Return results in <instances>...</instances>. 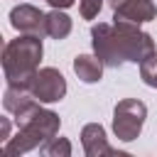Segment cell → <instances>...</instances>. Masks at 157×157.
Listing matches in <instances>:
<instances>
[{
	"instance_id": "cell-1",
	"label": "cell",
	"mask_w": 157,
	"mask_h": 157,
	"mask_svg": "<svg viewBox=\"0 0 157 157\" xmlns=\"http://www.w3.org/2000/svg\"><path fill=\"white\" fill-rule=\"evenodd\" d=\"M93 54L105 66H123L128 61L142 64L150 54H155V39L140 29V25L128 20H115L113 25L98 22L91 27Z\"/></svg>"
},
{
	"instance_id": "cell-2",
	"label": "cell",
	"mask_w": 157,
	"mask_h": 157,
	"mask_svg": "<svg viewBox=\"0 0 157 157\" xmlns=\"http://www.w3.org/2000/svg\"><path fill=\"white\" fill-rule=\"evenodd\" d=\"M15 123H17V135L2 145L0 150L2 157H20L25 152L42 150L52 137L59 135V128H61V118L54 110L42 108L39 103L15 115Z\"/></svg>"
},
{
	"instance_id": "cell-3",
	"label": "cell",
	"mask_w": 157,
	"mask_h": 157,
	"mask_svg": "<svg viewBox=\"0 0 157 157\" xmlns=\"http://www.w3.org/2000/svg\"><path fill=\"white\" fill-rule=\"evenodd\" d=\"M42 37L20 34L10 39L2 49V74L7 83H27L42 61Z\"/></svg>"
},
{
	"instance_id": "cell-4",
	"label": "cell",
	"mask_w": 157,
	"mask_h": 157,
	"mask_svg": "<svg viewBox=\"0 0 157 157\" xmlns=\"http://www.w3.org/2000/svg\"><path fill=\"white\" fill-rule=\"evenodd\" d=\"M147 118V105L137 98H123L113 108V132L123 142H132L140 137Z\"/></svg>"
},
{
	"instance_id": "cell-5",
	"label": "cell",
	"mask_w": 157,
	"mask_h": 157,
	"mask_svg": "<svg viewBox=\"0 0 157 157\" xmlns=\"http://www.w3.org/2000/svg\"><path fill=\"white\" fill-rule=\"evenodd\" d=\"M32 96L39 101V103H56L66 96V78L59 69L54 66H44V69H37L32 74V78L27 81Z\"/></svg>"
},
{
	"instance_id": "cell-6",
	"label": "cell",
	"mask_w": 157,
	"mask_h": 157,
	"mask_svg": "<svg viewBox=\"0 0 157 157\" xmlns=\"http://www.w3.org/2000/svg\"><path fill=\"white\" fill-rule=\"evenodd\" d=\"M10 25L20 34H34V37H44L47 34V15L34 5L12 7L10 10Z\"/></svg>"
},
{
	"instance_id": "cell-7",
	"label": "cell",
	"mask_w": 157,
	"mask_h": 157,
	"mask_svg": "<svg viewBox=\"0 0 157 157\" xmlns=\"http://www.w3.org/2000/svg\"><path fill=\"white\" fill-rule=\"evenodd\" d=\"M81 145L86 157H125V152L108 145L105 128L101 123H88L81 128Z\"/></svg>"
},
{
	"instance_id": "cell-8",
	"label": "cell",
	"mask_w": 157,
	"mask_h": 157,
	"mask_svg": "<svg viewBox=\"0 0 157 157\" xmlns=\"http://www.w3.org/2000/svg\"><path fill=\"white\" fill-rule=\"evenodd\" d=\"M115 20H128L135 25L150 22L157 17V7L152 0H108Z\"/></svg>"
},
{
	"instance_id": "cell-9",
	"label": "cell",
	"mask_w": 157,
	"mask_h": 157,
	"mask_svg": "<svg viewBox=\"0 0 157 157\" xmlns=\"http://www.w3.org/2000/svg\"><path fill=\"white\" fill-rule=\"evenodd\" d=\"M34 103H39V101L32 96V91H29V86H27V83H7L5 96H2V105H5V110H7V113L20 115L22 110L32 108Z\"/></svg>"
},
{
	"instance_id": "cell-10",
	"label": "cell",
	"mask_w": 157,
	"mask_h": 157,
	"mask_svg": "<svg viewBox=\"0 0 157 157\" xmlns=\"http://www.w3.org/2000/svg\"><path fill=\"white\" fill-rule=\"evenodd\" d=\"M103 61L96 54H78L74 59V74L83 81V83H96L103 76Z\"/></svg>"
},
{
	"instance_id": "cell-11",
	"label": "cell",
	"mask_w": 157,
	"mask_h": 157,
	"mask_svg": "<svg viewBox=\"0 0 157 157\" xmlns=\"http://www.w3.org/2000/svg\"><path fill=\"white\" fill-rule=\"evenodd\" d=\"M69 34H71V17L64 10H59V7H54L52 12H47V37H52V39H66Z\"/></svg>"
},
{
	"instance_id": "cell-12",
	"label": "cell",
	"mask_w": 157,
	"mask_h": 157,
	"mask_svg": "<svg viewBox=\"0 0 157 157\" xmlns=\"http://www.w3.org/2000/svg\"><path fill=\"white\" fill-rule=\"evenodd\" d=\"M39 152L47 155V157H69L71 155V142L66 137H52Z\"/></svg>"
},
{
	"instance_id": "cell-13",
	"label": "cell",
	"mask_w": 157,
	"mask_h": 157,
	"mask_svg": "<svg viewBox=\"0 0 157 157\" xmlns=\"http://www.w3.org/2000/svg\"><path fill=\"white\" fill-rule=\"evenodd\" d=\"M140 76H142V81H145L147 86L157 88V52L150 54V56L140 64Z\"/></svg>"
},
{
	"instance_id": "cell-14",
	"label": "cell",
	"mask_w": 157,
	"mask_h": 157,
	"mask_svg": "<svg viewBox=\"0 0 157 157\" xmlns=\"http://www.w3.org/2000/svg\"><path fill=\"white\" fill-rule=\"evenodd\" d=\"M101 7H103V0H78V12H81L83 20H93V17H98Z\"/></svg>"
},
{
	"instance_id": "cell-15",
	"label": "cell",
	"mask_w": 157,
	"mask_h": 157,
	"mask_svg": "<svg viewBox=\"0 0 157 157\" xmlns=\"http://www.w3.org/2000/svg\"><path fill=\"white\" fill-rule=\"evenodd\" d=\"M0 140L2 145L10 140V118H0Z\"/></svg>"
},
{
	"instance_id": "cell-16",
	"label": "cell",
	"mask_w": 157,
	"mask_h": 157,
	"mask_svg": "<svg viewBox=\"0 0 157 157\" xmlns=\"http://www.w3.org/2000/svg\"><path fill=\"white\" fill-rule=\"evenodd\" d=\"M52 7H59V10H66V7H71L76 0H47Z\"/></svg>"
}]
</instances>
